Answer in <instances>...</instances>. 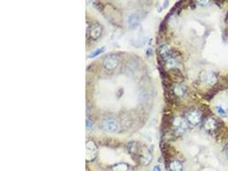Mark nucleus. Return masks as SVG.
Wrapping results in <instances>:
<instances>
[{
  "instance_id": "obj_1",
  "label": "nucleus",
  "mask_w": 228,
  "mask_h": 171,
  "mask_svg": "<svg viewBox=\"0 0 228 171\" xmlns=\"http://www.w3.org/2000/svg\"><path fill=\"white\" fill-rule=\"evenodd\" d=\"M128 151L132 157H136V158L139 161V163L143 165H148L152 160L151 152L146 146L141 145L137 142H131L127 145Z\"/></svg>"
},
{
  "instance_id": "obj_2",
  "label": "nucleus",
  "mask_w": 228,
  "mask_h": 171,
  "mask_svg": "<svg viewBox=\"0 0 228 171\" xmlns=\"http://www.w3.org/2000/svg\"><path fill=\"white\" fill-rule=\"evenodd\" d=\"M102 127L105 131L109 133H119L120 131L119 121L113 116L104 117L102 121Z\"/></svg>"
},
{
  "instance_id": "obj_3",
  "label": "nucleus",
  "mask_w": 228,
  "mask_h": 171,
  "mask_svg": "<svg viewBox=\"0 0 228 171\" xmlns=\"http://www.w3.org/2000/svg\"><path fill=\"white\" fill-rule=\"evenodd\" d=\"M98 146L93 140H87L86 145V158L87 161H93L97 157Z\"/></svg>"
},
{
  "instance_id": "obj_4",
  "label": "nucleus",
  "mask_w": 228,
  "mask_h": 171,
  "mask_svg": "<svg viewBox=\"0 0 228 171\" xmlns=\"http://www.w3.org/2000/svg\"><path fill=\"white\" fill-rule=\"evenodd\" d=\"M103 65L108 71H112L119 65V59L115 55H109L103 60Z\"/></svg>"
},
{
  "instance_id": "obj_5",
  "label": "nucleus",
  "mask_w": 228,
  "mask_h": 171,
  "mask_svg": "<svg viewBox=\"0 0 228 171\" xmlns=\"http://www.w3.org/2000/svg\"><path fill=\"white\" fill-rule=\"evenodd\" d=\"M103 33V28L99 23H93L89 27L88 29V33L89 37L93 40H98Z\"/></svg>"
},
{
  "instance_id": "obj_6",
  "label": "nucleus",
  "mask_w": 228,
  "mask_h": 171,
  "mask_svg": "<svg viewBox=\"0 0 228 171\" xmlns=\"http://www.w3.org/2000/svg\"><path fill=\"white\" fill-rule=\"evenodd\" d=\"M201 112L197 110L189 111L186 115V120L192 126H196L201 121Z\"/></svg>"
},
{
  "instance_id": "obj_7",
  "label": "nucleus",
  "mask_w": 228,
  "mask_h": 171,
  "mask_svg": "<svg viewBox=\"0 0 228 171\" xmlns=\"http://www.w3.org/2000/svg\"><path fill=\"white\" fill-rule=\"evenodd\" d=\"M158 54L160 56V57L165 62L170 59V58H172V53L169 49V47L165 44H162L158 48Z\"/></svg>"
},
{
  "instance_id": "obj_8",
  "label": "nucleus",
  "mask_w": 228,
  "mask_h": 171,
  "mask_svg": "<svg viewBox=\"0 0 228 171\" xmlns=\"http://www.w3.org/2000/svg\"><path fill=\"white\" fill-rule=\"evenodd\" d=\"M173 126H174L176 133H182L185 130V128H186V123L184 121V119H182L181 117H177V118L174 119Z\"/></svg>"
},
{
  "instance_id": "obj_9",
  "label": "nucleus",
  "mask_w": 228,
  "mask_h": 171,
  "mask_svg": "<svg viewBox=\"0 0 228 171\" xmlns=\"http://www.w3.org/2000/svg\"><path fill=\"white\" fill-rule=\"evenodd\" d=\"M140 19L141 17L137 13H134V14H132L130 15V17H128V23H129V26L131 28H134L136 27L139 22H140Z\"/></svg>"
},
{
  "instance_id": "obj_10",
  "label": "nucleus",
  "mask_w": 228,
  "mask_h": 171,
  "mask_svg": "<svg viewBox=\"0 0 228 171\" xmlns=\"http://www.w3.org/2000/svg\"><path fill=\"white\" fill-rule=\"evenodd\" d=\"M216 127H217V123H216L215 119H214V118H208L204 122V127L208 131H213L214 129H215Z\"/></svg>"
},
{
  "instance_id": "obj_11",
  "label": "nucleus",
  "mask_w": 228,
  "mask_h": 171,
  "mask_svg": "<svg viewBox=\"0 0 228 171\" xmlns=\"http://www.w3.org/2000/svg\"><path fill=\"white\" fill-rule=\"evenodd\" d=\"M169 170L170 171H183V165L182 163L178 160H174L170 163L169 165Z\"/></svg>"
},
{
  "instance_id": "obj_12",
  "label": "nucleus",
  "mask_w": 228,
  "mask_h": 171,
  "mask_svg": "<svg viewBox=\"0 0 228 171\" xmlns=\"http://www.w3.org/2000/svg\"><path fill=\"white\" fill-rule=\"evenodd\" d=\"M112 171H127L129 166L126 163H119L112 166Z\"/></svg>"
},
{
  "instance_id": "obj_13",
  "label": "nucleus",
  "mask_w": 228,
  "mask_h": 171,
  "mask_svg": "<svg viewBox=\"0 0 228 171\" xmlns=\"http://www.w3.org/2000/svg\"><path fill=\"white\" fill-rule=\"evenodd\" d=\"M174 93L177 96H183L185 94V90H184V88L181 86L177 85V86H175L174 87Z\"/></svg>"
},
{
  "instance_id": "obj_14",
  "label": "nucleus",
  "mask_w": 228,
  "mask_h": 171,
  "mask_svg": "<svg viewBox=\"0 0 228 171\" xmlns=\"http://www.w3.org/2000/svg\"><path fill=\"white\" fill-rule=\"evenodd\" d=\"M103 50H104V48H99V49H97V50H93L92 53H90L88 56H89V57H95V56H97L102 54V53L103 52Z\"/></svg>"
},
{
  "instance_id": "obj_15",
  "label": "nucleus",
  "mask_w": 228,
  "mask_h": 171,
  "mask_svg": "<svg viewBox=\"0 0 228 171\" xmlns=\"http://www.w3.org/2000/svg\"><path fill=\"white\" fill-rule=\"evenodd\" d=\"M216 111H217V112L219 113V115L220 116H223V117H225V116H226V111L223 109L222 107L221 106H216Z\"/></svg>"
},
{
  "instance_id": "obj_16",
  "label": "nucleus",
  "mask_w": 228,
  "mask_h": 171,
  "mask_svg": "<svg viewBox=\"0 0 228 171\" xmlns=\"http://www.w3.org/2000/svg\"><path fill=\"white\" fill-rule=\"evenodd\" d=\"M93 122L92 121H90L88 118L87 119V130L88 131H91L92 129H93Z\"/></svg>"
},
{
  "instance_id": "obj_17",
  "label": "nucleus",
  "mask_w": 228,
  "mask_h": 171,
  "mask_svg": "<svg viewBox=\"0 0 228 171\" xmlns=\"http://www.w3.org/2000/svg\"><path fill=\"white\" fill-rule=\"evenodd\" d=\"M153 171H161V168H160V166H155V168H154V169Z\"/></svg>"
},
{
  "instance_id": "obj_18",
  "label": "nucleus",
  "mask_w": 228,
  "mask_h": 171,
  "mask_svg": "<svg viewBox=\"0 0 228 171\" xmlns=\"http://www.w3.org/2000/svg\"><path fill=\"white\" fill-rule=\"evenodd\" d=\"M226 156H227V157H228V146H227V148H226Z\"/></svg>"
}]
</instances>
